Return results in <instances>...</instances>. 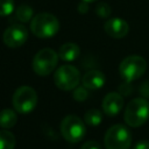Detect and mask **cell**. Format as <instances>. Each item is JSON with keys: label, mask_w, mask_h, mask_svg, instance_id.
I'll return each instance as SVG.
<instances>
[{"label": "cell", "mask_w": 149, "mask_h": 149, "mask_svg": "<svg viewBox=\"0 0 149 149\" xmlns=\"http://www.w3.org/2000/svg\"><path fill=\"white\" fill-rule=\"evenodd\" d=\"M30 30L38 38H50L58 33L59 21L50 13H38L30 21Z\"/></svg>", "instance_id": "1"}, {"label": "cell", "mask_w": 149, "mask_h": 149, "mask_svg": "<svg viewBox=\"0 0 149 149\" xmlns=\"http://www.w3.org/2000/svg\"><path fill=\"white\" fill-rule=\"evenodd\" d=\"M83 1H84V2H87V3H88V2H93V1H95V0H83Z\"/></svg>", "instance_id": "24"}, {"label": "cell", "mask_w": 149, "mask_h": 149, "mask_svg": "<svg viewBox=\"0 0 149 149\" xmlns=\"http://www.w3.org/2000/svg\"><path fill=\"white\" fill-rule=\"evenodd\" d=\"M28 38V30L23 24L9 26L2 35V41L8 48H20Z\"/></svg>", "instance_id": "9"}, {"label": "cell", "mask_w": 149, "mask_h": 149, "mask_svg": "<svg viewBox=\"0 0 149 149\" xmlns=\"http://www.w3.org/2000/svg\"><path fill=\"white\" fill-rule=\"evenodd\" d=\"M80 80L79 70L70 64H64L57 68L54 73L55 85L62 91H71L74 90Z\"/></svg>", "instance_id": "8"}, {"label": "cell", "mask_w": 149, "mask_h": 149, "mask_svg": "<svg viewBox=\"0 0 149 149\" xmlns=\"http://www.w3.org/2000/svg\"><path fill=\"white\" fill-rule=\"evenodd\" d=\"M58 54L50 49V48H44L41 49L38 52L33 58L31 66L33 70L36 74L38 76H48L50 74L57 66L58 63Z\"/></svg>", "instance_id": "6"}, {"label": "cell", "mask_w": 149, "mask_h": 149, "mask_svg": "<svg viewBox=\"0 0 149 149\" xmlns=\"http://www.w3.org/2000/svg\"><path fill=\"white\" fill-rule=\"evenodd\" d=\"M102 111L108 116L118 115L123 107V97L118 92H109L104 97Z\"/></svg>", "instance_id": "11"}, {"label": "cell", "mask_w": 149, "mask_h": 149, "mask_svg": "<svg viewBox=\"0 0 149 149\" xmlns=\"http://www.w3.org/2000/svg\"><path fill=\"white\" fill-rule=\"evenodd\" d=\"M17 121V115L14 109L3 108L0 111V127L3 129H9L15 126Z\"/></svg>", "instance_id": "14"}, {"label": "cell", "mask_w": 149, "mask_h": 149, "mask_svg": "<svg viewBox=\"0 0 149 149\" xmlns=\"http://www.w3.org/2000/svg\"><path fill=\"white\" fill-rule=\"evenodd\" d=\"M133 149H149V141H140L133 147Z\"/></svg>", "instance_id": "22"}, {"label": "cell", "mask_w": 149, "mask_h": 149, "mask_svg": "<svg viewBox=\"0 0 149 149\" xmlns=\"http://www.w3.org/2000/svg\"><path fill=\"white\" fill-rule=\"evenodd\" d=\"M106 149H129L132 144V134L123 125H113L104 136Z\"/></svg>", "instance_id": "3"}, {"label": "cell", "mask_w": 149, "mask_h": 149, "mask_svg": "<svg viewBox=\"0 0 149 149\" xmlns=\"http://www.w3.org/2000/svg\"><path fill=\"white\" fill-rule=\"evenodd\" d=\"M33 13H34V9L29 5H20L15 9V17L20 22L26 23V22L31 21V19L34 17L33 16Z\"/></svg>", "instance_id": "17"}, {"label": "cell", "mask_w": 149, "mask_h": 149, "mask_svg": "<svg viewBox=\"0 0 149 149\" xmlns=\"http://www.w3.org/2000/svg\"><path fill=\"white\" fill-rule=\"evenodd\" d=\"M79 54H80V48L78 44H76L73 42H68V43L62 44L58 50V57L65 62L76 61L78 58Z\"/></svg>", "instance_id": "13"}, {"label": "cell", "mask_w": 149, "mask_h": 149, "mask_svg": "<svg viewBox=\"0 0 149 149\" xmlns=\"http://www.w3.org/2000/svg\"><path fill=\"white\" fill-rule=\"evenodd\" d=\"M123 119L130 127H141L149 119V101L146 98L130 100L126 106Z\"/></svg>", "instance_id": "2"}, {"label": "cell", "mask_w": 149, "mask_h": 149, "mask_svg": "<svg viewBox=\"0 0 149 149\" xmlns=\"http://www.w3.org/2000/svg\"><path fill=\"white\" fill-rule=\"evenodd\" d=\"M14 0H0V16H8L14 12Z\"/></svg>", "instance_id": "18"}, {"label": "cell", "mask_w": 149, "mask_h": 149, "mask_svg": "<svg viewBox=\"0 0 149 149\" xmlns=\"http://www.w3.org/2000/svg\"><path fill=\"white\" fill-rule=\"evenodd\" d=\"M95 13L100 17L107 19V17H109V15L112 13V9H111V6L108 3H106V2H99L97 5V7H95Z\"/></svg>", "instance_id": "19"}, {"label": "cell", "mask_w": 149, "mask_h": 149, "mask_svg": "<svg viewBox=\"0 0 149 149\" xmlns=\"http://www.w3.org/2000/svg\"><path fill=\"white\" fill-rule=\"evenodd\" d=\"M147 70V62L143 57L139 55H130L123 58L119 65V72L122 79L127 83H132L146 72Z\"/></svg>", "instance_id": "5"}, {"label": "cell", "mask_w": 149, "mask_h": 149, "mask_svg": "<svg viewBox=\"0 0 149 149\" xmlns=\"http://www.w3.org/2000/svg\"><path fill=\"white\" fill-rule=\"evenodd\" d=\"M87 2H81V3H79L78 5V12H80V13H85L86 10H87V5H86Z\"/></svg>", "instance_id": "23"}, {"label": "cell", "mask_w": 149, "mask_h": 149, "mask_svg": "<svg viewBox=\"0 0 149 149\" xmlns=\"http://www.w3.org/2000/svg\"><path fill=\"white\" fill-rule=\"evenodd\" d=\"M12 104L15 112L21 114H28L36 107L37 94L30 86H20L13 94Z\"/></svg>", "instance_id": "7"}, {"label": "cell", "mask_w": 149, "mask_h": 149, "mask_svg": "<svg viewBox=\"0 0 149 149\" xmlns=\"http://www.w3.org/2000/svg\"><path fill=\"white\" fill-rule=\"evenodd\" d=\"M72 94H73V99L76 101H85L88 97V91L85 86H79V87L77 86Z\"/></svg>", "instance_id": "20"}, {"label": "cell", "mask_w": 149, "mask_h": 149, "mask_svg": "<svg viewBox=\"0 0 149 149\" xmlns=\"http://www.w3.org/2000/svg\"><path fill=\"white\" fill-rule=\"evenodd\" d=\"M106 77L105 74L99 70H90L87 71L81 79L83 86H85L87 90H98L101 88L105 85Z\"/></svg>", "instance_id": "12"}, {"label": "cell", "mask_w": 149, "mask_h": 149, "mask_svg": "<svg viewBox=\"0 0 149 149\" xmlns=\"http://www.w3.org/2000/svg\"><path fill=\"white\" fill-rule=\"evenodd\" d=\"M15 143V136L12 132L7 129L0 130V149H14Z\"/></svg>", "instance_id": "16"}, {"label": "cell", "mask_w": 149, "mask_h": 149, "mask_svg": "<svg viewBox=\"0 0 149 149\" xmlns=\"http://www.w3.org/2000/svg\"><path fill=\"white\" fill-rule=\"evenodd\" d=\"M61 134L69 143L80 142L86 134V123L77 115H66L61 122Z\"/></svg>", "instance_id": "4"}, {"label": "cell", "mask_w": 149, "mask_h": 149, "mask_svg": "<svg viewBox=\"0 0 149 149\" xmlns=\"http://www.w3.org/2000/svg\"><path fill=\"white\" fill-rule=\"evenodd\" d=\"M106 34L113 38H122L128 34L129 26L121 17H109L104 23Z\"/></svg>", "instance_id": "10"}, {"label": "cell", "mask_w": 149, "mask_h": 149, "mask_svg": "<svg viewBox=\"0 0 149 149\" xmlns=\"http://www.w3.org/2000/svg\"><path fill=\"white\" fill-rule=\"evenodd\" d=\"M102 121V114L99 109L97 108H91L88 109L85 115H84V122L87 125V126H91V127H95V126H99Z\"/></svg>", "instance_id": "15"}, {"label": "cell", "mask_w": 149, "mask_h": 149, "mask_svg": "<svg viewBox=\"0 0 149 149\" xmlns=\"http://www.w3.org/2000/svg\"><path fill=\"white\" fill-rule=\"evenodd\" d=\"M80 149H101V147H100V144H99L97 141L91 140V141L85 142V143L80 147Z\"/></svg>", "instance_id": "21"}]
</instances>
